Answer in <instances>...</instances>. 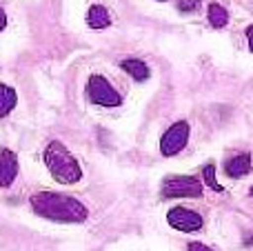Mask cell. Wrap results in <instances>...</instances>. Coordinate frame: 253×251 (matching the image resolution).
<instances>
[{"label":"cell","mask_w":253,"mask_h":251,"mask_svg":"<svg viewBox=\"0 0 253 251\" xmlns=\"http://www.w3.org/2000/svg\"><path fill=\"white\" fill-rule=\"evenodd\" d=\"M200 2L202 0H178V11L182 13H193L200 9Z\"/></svg>","instance_id":"5bb4252c"},{"label":"cell","mask_w":253,"mask_h":251,"mask_svg":"<svg viewBox=\"0 0 253 251\" xmlns=\"http://www.w3.org/2000/svg\"><path fill=\"white\" fill-rule=\"evenodd\" d=\"M87 98L93 105L100 107H120L123 105V96L118 93V89L100 74H93L87 80Z\"/></svg>","instance_id":"277c9868"},{"label":"cell","mask_w":253,"mask_h":251,"mask_svg":"<svg viewBox=\"0 0 253 251\" xmlns=\"http://www.w3.org/2000/svg\"><path fill=\"white\" fill-rule=\"evenodd\" d=\"M34 213L53 222H84L89 216L87 207L74 196L56 194V191H38L29 198Z\"/></svg>","instance_id":"6da1fadb"},{"label":"cell","mask_w":253,"mask_h":251,"mask_svg":"<svg viewBox=\"0 0 253 251\" xmlns=\"http://www.w3.org/2000/svg\"><path fill=\"white\" fill-rule=\"evenodd\" d=\"M87 25L91 29H105V27L111 25V16L102 4H91L87 11Z\"/></svg>","instance_id":"30bf717a"},{"label":"cell","mask_w":253,"mask_h":251,"mask_svg":"<svg viewBox=\"0 0 253 251\" xmlns=\"http://www.w3.org/2000/svg\"><path fill=\"white\" fill-rule=\"evenodd\" d=\"M120 69L126 71V74H129L133 80H138V83H144V80L149 78V74H151L147 62L138 60V58H126V60H123L120 62Z\"/></svg>","instance_id":"9c48e42d"},{"label":"cell","mask_w":253,"mask_h":251,"mask_svg":"<svg viewBox=\"0 0 253 251\" xmlns=\"http://www.w3.org/2000/svg\"><path fill=\"white\" fill-rule=\"evenodd\" d=\"M16 102H18V93L9 84L0 83V118L11 114L16 109Z\"/></svg>","instance_id":"8fae6325"},{"label":"cell","mask_w":253,"mask_h":251,"mask_svg":"<svg viewBox=\"0 0 253 251\" xmlns=\"http://www.w3.org/2000/svg\"><path fill=\"white\" fill-rule=\"evenodd\" d=\"M42 160L47 165L49 173L53 180L60 185H76L83 178V169H80L78 160L71 156V151L62 145L60 140H51L42 154Z\"/></svg>","instance_id":"7a4b0ae2"},{"label":"cell","mask_w":253,"mask_h":251,"mask_svg":"<svg viewBox=\"0 0 253 251\" xmlns=\"http://www.w3.org/2000/svg\"><path fill=\"white\" fill-rule=\"evenodd\" d=\"M253 169V156L251 154H236L224 163V173L229 178H245Z\"/></svg>","instance_id":"ba28073f"},{"label":"cell","mask_w":253,"mask_h":251,"mask_svg":"<svg viewBox=\"0 0 253 251\" xmlns=\"http://www.w3.org/2000/svg\"><path fill=\"white\" fill-rule=\"evenodd\" d=\"M247 42H249V49H251V53H253V25L247 29Z\"/></svg>","instance_id":"2e32d148"},{"label":"cell","mask_w":253,"mask_h":251,"mask_svg":"<svg viewBox=\"0 0 253 251\" xmlns=\"http://www.w3.org/2000/svg\"><path fill=\"white\" fill-rule=\"evenodd\" d=\"M18 176V156L11 149H0V187H11Z\"/></svg>","instance_id":"52a82bcc"},{"label":"cell","mask_w":253,"mask_h":251,"mask_svg":"<svg viewBox=\"0 0 253 251\" xmlns=\"http://www.w3.org/2000/svg\"><path fill=\"white\" fill-rule=\"evenodd\" d=\"M7 27V16H4V11H2V7H0V31Z\"/></svg>","instance_id":"e0dca14e"},{"label":"cell","mask_w":253,"mask_h":251,"mask_svg":"<svg viewBox=\"0 0 253 251\" xmlns=\"http://www.w3.org/2000/svg\"><path fill=\"white\" fill-rule=\"evenodd\" d=\"M162 198H202V182L196 176H169L160 185Z\"/></svg>","instance_id":"3957f363"},{"label":"cell","mask_w":253,"mask_h":251,"mask_svg":"<svg viewBox=\"0 0 253 251\" xmlns=\"http://www.w3.org/2000/svg\"><path fill=\"white\" fill-rule=\"evenodd\" d=\"M167 222H169L173 229L184 231V234H193V231H200L205 220H202L200 213L191 211L187 207H173L167 213Z\"/></svg>","instance_id":"8992f818"},{"label":"cell","mask_w":253,"mask_h":251,"mask_svg":"<svg viewBox=\"0 0 253 251\" xmlns=\"http://www.w3.org/2000/svg\"><path fill=\"white\" fill-rule=\"evenodd\" d=\"M245 245H249V247H253V231H251V234L245 238Z\"/></svg>","instance_id":"ac0fdd59"},{"label":"cell","mask_w":253,"mask_h":251,"mask_svg":"<svg viewBox=\"0 0 253 251\" xmlns=\"http://www.w3.org/2000/svg\"><path fill=\"white\" fill-rule=\"evenodd\" d=\"M187 251H213L211 247H207V245H202V243H191L189 245V249Z\"/></svg>","instance_id":"9a60e30c"},{"label":"cell","mask_w":253,"mask_h":251,"mask_svg":"<svg viewBox=\"0 0 253 251\" xmlns=\"http://www.w3.org/2000/svg\"><path fill=\"white\" fill-rule=\"evenodd\" d=\"M189 142V123L184 120H178L173 123L160 138V154L165 158H171V156L180 154V151L187 147Z\"/></svg>","instance_id":"5b68a950"},{"label":"cell","mask_w":253,"mask_h":251,"mask_svg":"<svg viewBox=\"0 0 253 251\" xmlns=\"http://www.w3.org/2000/svg\"><path fill=\"white\" fill-rule=\"evenodd\" d=\"M202 178H205V182L211 187L213 191H218V194H222V185L218 182V178H215V165H205L202 167Z\"/></svg>","instance_id":"4fadbf2b"},{"label":"cell","mask_w":253,"mask_h":251,"mask_svg":"<svg viewBox=\"0 0 253 251\" xmlns=\"http://www.w3.org/2000/svg\"><path fill=\"white\" fill-rule=\"evenodd\" d=\"M158 2H167V0H158Z\"/></svg>","instance_id":"d6986e66"},{"label":"cell","mask_w":253,"mask_h":251,"mask_svg":"<svg viewBox=\"0 0 253 251\" xmlns=\"http://www.w3.org/2000/svg\"><path fill=\"white\" fill-rule=\"evenodd\" d=\"M207 18H209V25L215 27V29H222V27H227V22H229L227 9H224L222 4H218V2L209 4V13H207Z\"/></svg>","instance_id":"7c38bea8"},{"label":"cell","mask_w":253,"mask_h":251,"mask_svg":"<svg viewBox=\"0 0 253 251\" xmlns=\"http://www.w3.org/2000/svg\"><path fill=\"white\" fill-rule=\"evenodd\" d=\"M251 196H253V187H251Z\"/></svg>","instance_id":"ffe728a7"}]
</instances>
